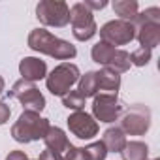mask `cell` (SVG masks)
<instances>
[{
	"label": "cell",
	"mask_w": 160,
	"mask_h": 160,
	"mask_svg": "<svg viewBox=\"0 0 160 160\" xmlns=\"http://www.w3.org/2000/svg\"><path fill=\"white\" fill-rule=\"evenodd\" d=\"M79 81V68L72 62H62L58 64L47 77H45V85L47 91L55 96H64L70 92L72 85Z\"/></svg>",
	"instance_id": "obj_3"
},
{
	"label": "cell",
	"mask_w": 160,
	"mask_h": 160,
	"mask_svg": "<svg viewBox=\"0 0 160 160\" xmlns=\"http://www.w3.org/2000/svg\"><path fill=\"white\" fill-rule=\"evenodd\" d=\"M122 113V102L117 98V94H96L92 102V115L100 122H113Z\"/></svg>",
	"instance_id": "obj_9"
},
{
	"label": "cell",
	"mask_w": 160,
	"mask_h": 160,
	"mask_svg": "<svg viewBox=\"0 0 160 160\" xmlns=\"http://www.w3.org/2000/svg\"><path fill=\"white\" fill-rule=\"evenodd\" d=\"M66 151L68 152H66L64 160H92V156H91L87 147H73V145H70Z\"/></svg>",
	"instance_id": "obj_23"
},
{
	"label": "cell",
	"mask_w": 160,
	"mask_h": 160,
	"mask_svg": "<svg viewBox=\"0 0 160 160\" xmlns=\"http://www.w3.org/2000/svg\"><path fill=\"white\" fill-rule=\"evenodd\" d=\"M98 73L96 72H87L85 75H81L79 79V87H77V92L81 94L85 100L91 98V96H96L98 92Z\"/></svg>",
	"instance_id": "obj_17"
},
{
	"label": "cell",
	"mask_w": 160,
	"mask_h": 160,
	"mask_svg": "<svg viewBox=\"0 0 160 160\" xmlns=\"http://www.w3.org/2000/svg\"><path fill=\"white\" fill-rule=\"evenodd\" d=\"M121 154H122V160H147L149 147L141 141H130L124 145Z\"/></svg>",
	"instance_id": "obj_18"
},
{
	"label": "cell",
	"mask_w": 160,
	"mask_h": 160,
	"mask_svg": "<svg viewBox=\"0 0 160 160\" xmlns=\"http://www.w3.org/2000/svg\"><path fill=\"white\" fill-rule=\"evenodd\" d=\"M96 73H98V89L104 91L106 94H117V91L121 87V75L108 68H104Z\"/></svg>",
	"instance_id": "obj_15"
},
{
	"label": "cell",
	"mask_w": 160,
	"mask_h": 160,
	"mask_svg": "<svg viewBox=\"0 0 160 160\" xmlns=\"http://www.w3.org/2000/svg\"><path fill=\"white\" fill-rule=\"evenodd\" d=\"M113 10L121 17V21L134 25V21L138 17V2L136 0H117V2H113Z\"/></svg>",
	"instance_id": "obj_16"
},
{
	"label": "cell",
	"mask_w": 160,
	"mask_h": 160,
	"mask_svg": "<svg viewBox=\"0 0 160 160\" xmlns=\"http://www.w3.org/2000/svg\"><path fill=\"white\" fill-rule=\"evenodd\" d=\"M10 98H17L25 111H34V113H40L43 108H45V98L43 94L36 89V85L32 81H25V79H21V81H17L12 91L8 92Z\"/></svg>",
	"instance_id": "obj_6"
},
{
	"label": "cell",
	"mask_w": 160,
	"mask_h": 160,
	"mask_svg": "<svg viewBox=\"0 0 160 160\" xmlns=\"http://www.w3.org/2000/svg\"><path fill=\"white\" fill-rule=\"evenodd\" d=\"M102 143H104V147L108 149V152H121L128 141H126L124 132L115 126V128H108V130L104 132Z\"/></svg>",
	"instance_id": "obj_14"
},
{
	"label": "cell",
	"mask_w": 160,
	"mask_h": 160,
	"mask_svg": "<svg viewBox=\"0 0 160 160\" xmlns=\"http://www.w3.org/2000/svg\"><path fill=\"white\" fill-rule=\"evenodd\" d=\"M100 38L108 45H126L136 38V27L126 21H109L100 28Z\"/></svg>",
	"instance_id": "obj_7"
},
{
	"label": "cell",
	"mask_w": 160,
	"mask_h": 160,
	"mask_svg": "<svg viewBox=\"0 0 160 160\" xmlns=\"http://www.w3.org/2000/svg\"><path fill=\"white\" fill-rule=\"evenodd\" d=\"M70 23H72V32H73L75 40H79V42H87L98 32L92 12L83 2H77L70 8Z\"/></svg>",
	"instance_id": "obj_4"
},
{
	"label": "cell",
	"mask_w": 160,
	"mask_h": 160,
	"mask_svg": "<svg viewBox=\"0 0 160 160\" xmlns=\"http://www.w3.org/2000/svg\"><path fill=\"white\" fill-rule=\"evenodd\" d=\"M113 51H115V47H111V45H108V43L100 42V43H96V45L92 47L91 55H92V60H94V62H98V64L106 66V64H108V60L111 58Z\"/></svg>",
	"instance_id": "obj_20"
},
{
	"label": "cell",
	"mask_w": 160,
	"mask_h": 160,
	"mask_svg": "<svg viewBox=\"0 0 160 160\" xmlns=\"http://www.w3.org/2000/svg\"><path fill=\"white\" fill-rule=\"evenodd\" d=\"M6 160H28V156H27L23 151H12V152L6 156Z\"/></svg>",
	"instance_id": "obj_28"
},
{
	"label": "cell",
	"mask_w": 160,
	"mask_h": 160,
	"mask_svg": "<svg viewBox=\"0 0 160 160\" xmlns=\"http://www.w3.org/2000/svg\"><path fill=\"white\" fill-rule=\"evenodd\" d=\"M62 104L68 108V109H75V111H81L85 108V98L79 94L77 91H70L62 96Z\"/></svg>",
	"instance_id": "obj_21"
},
{
	"label": "cell",
	"mask_w": 160,
	"mask_h": 160,
	"mask_svg": "<svg viewBox=\"0 0 160 160\" xmlns=\"http://www.w3.org/2000/svg\"><path fill=\"white\" fill-rule=\"evenodd\" d=\"M136 38L139 40L141 47L152 49L160 43V23H147L141 25L136 32Z\"/></svg>",
	"instance_id": "obj_12"
},
{
	"label": "cell",
	"mask_w": 160,
	"mask_h": 160,
	"mask_svg": "<svg viewBox=\"0 0 160 160\" xmlns=\"http://www.w3.org/2000/svg\"><path fill=\"white\" fill-rule=\"evenodd\" d=\"M43 141H45V145H47V149L49 151H53V152H64L72 143L68 141V138H66V134L58 128V126H49V130H47V134H45V138H43Z\"/></svg>",
	"instance_id": "obj_13"
},
{
	"label": "cell",
	"mask_w": 160,
	"mask_h": 160,
	"mask_svg": "<svg viewBox=\"0 0 160 160\" xmlns=\"http://www.w3.org/2000/svg\"><path fill=\"white\" fill-rule=\"evenodd\" d=\"M10 113H12L10 106H6V102H0V124H4L10 119Z\"/></svg>",
	"instance_id": "obj_25"
},
{
	"label": "cell",
	"mask_w": 160,
	"mask_h": 160,
	"mask_svg": "<svg viewBox=\"0 0 160 160\" xmlns=\"http://www.w3.org/2000/svg\"><path fill=\"white\" fill-rule=\"evenodd\" d=\"M106 68L111 70V72H115V73L126 72V70L130 68V55H128L126 51H122V49H115L113 55H111V58L108 60Z\"/></svg>",
	"instance_id": "obj_19"
},
{
	"label": "cell",
	"mask_w": 160,
	"mask_h": 160,
	"mask_svg": "<svg viewBox=\"0 0 160 160\" xmlns=\"http://www.w3.org/2000/svg\"><path fill=\"white\" fill-rule=\"evenodd\" d=\"M49 126H51L49 121L40 117V113L23 111L21 117L17 119V122L12 126V136L19 143H30V141L43 139Z\"/></svg>",
	"instance_id": "obj_2"
},
{
	"label": "cell",
	"mask_w": 160,
	"mask_h": 160,
	"mask_svg": "<svg viewBox=\"0 0 160 160\" xmlns=\"http://www.w3.org/2000/svg\"><path fill=\"white\" fill-rule=\"evenodd\" d=\"M147 23H160V10L158 8H149L143 13H138L136 21H134V25H138V27L147 25Z\"/></svg>",
	"instance_id": "obj_22"
},
{
	"label": "cell",
	"mask_w": 160,
	"mask_h": 160,
	"mask_svg": "<svg viewBox=\"0 0 160 160\" xmlns=\"http://www.w3.org/2000/svg\"><path fill=\"white\" fill-rule=\"evenodd\" d=\"M38 160H64L58 152H53V151H49V149H45L42 154H40V158Z\"/></svg>",
	"instance_id": "obj_26"
},
{
	"label": "cell",
	"mask_w": 160,
	"mask_h": 160,
	"mask_svg": "<svg viewBox=\"0 0 160 160\" xmlns=\"http://www.w3.org/2000/svg\"><path fill=\"white\" fill-rule=\"evenodd\" d=\"M36 17L47 27H66L70 23V8L62 0H43L36 8Z\"/></svg>",
	"instance_id": "obj_5"
},
{
	"label": "cell",
	"mask_w": 160,
	"mask_h": 160,
	"mask_svg": "<svg viewBox=\"0 0 160 160\" xmlns=\"http://www.w3.org/2000/svg\"><path fill=\"white\" fill-rule=\"evenodd\" d=\"M19 72L23 75L25 81H38V79H43L47 75V64L40 58L34 57H25L19 62Z\"/></svg>",
	"instance_id": "obj_11"
},
{
	"label": "cell",
	"mask_w": 160,
	"mask_h": 160,
	"mask_svg": "<svg viewBox=\"0 0 160 160\" xmlns=\"http://www.w3.org/2000/svg\"><path fill=\"white\" fill-rule=\"evenodd\" d=\"M68 128L79 139H92L98 134V122L92 119V115H89L85 111L72 113L68 117Z\"/></svg>",
	"instance_id": "obj_10"
},
{
	"label": "cell",
	"mask_w": 160,
	"mask_h": 160,
	"mask_svg": "<svg viewBox=\"0 0 160 160\" xmlns=\"http://www.w3.org/2000/svg\"><path fill=\"white\" fill-rule=\"evenodd\" d=\"M89 10H104L106 6H108V2H106V0H100V2H92V0H85V2H83Z\"/></svg>",
	"instance_id": "obj_27"
},
{
	"label": "cell",
	"mask_w": 160,
	"mask_h": 160,
	"mask_svg": "<svg viewBox=\"0 0 160 160\" xmlns=\"http://www.w3.org/2000/svg\"><path fill=\"white\" fill-rule=\"evenodd\" d=\"M149 60H151V49L147 47H139L130 55V64H136V66H145L149 64Z\"/></svg>",
	"instance_id": "obj_24"
},
{
	"label": "cell",
	"mask_w": 160,
	"mask_h": 160,
	"mask_svg": "<svg viewBox=\"0 0 160 160\" xmlns=\"http://www.w3.org/2000/svg\"><path fill=\"white\" fill-rule=\"evenodd\" d=\"M152 160H160V158H152Z\"/></svg>",
	"instance_id": "obj_30"
},
{
	"label": "cell",
	"mask_w": 160,
	"mask_h": 160,
	"mask_svg": "<svg viewBox=\"0 0 160 160\" xmlns=\"http://www.w3.org/2000/svg\"><path fill=\"white\" fill-rule=\"evenodd\" d=\"M28 47L38 51V53H43V55H49V57H55L58 60H68V58H73L75 57V47L70 43V42H64L57 36H53L51 32L43 30V28H34L30 34H28Z\"/></svg>",
	"instance_id": "obj_1"
},
{
	"label": "cell",
	"mask_w": 160,
	"mask_h": 160,
	"mask_svg": "<svg viewBox=\"0 0 160 160\" xmlns=\"http://www.w3.org/2000/svg\"><path fill=\"white\" fill-rule=\"evenodd\" d=\"M151 126V111L145 106H132L121 119V130L130 136H143Z\"/></svg>",
	"instance_id": "obj_8"
},
{
	"label": "cell",
	"mask_w": 160,
	"mask_h": 160,
	"mask_svg": "<svg viewBox=\"0 0 160 160\" xmlns=\"http://www.w3.org/2000/svg\"><path fill=\"white\" fill-rule=\"evenodd\" d=\"M4 85H6V83H4V79H2V75H0V94H2V91H4Z\"/></svg>",
	"instance_id": "obj_29"
}]
</instances>
